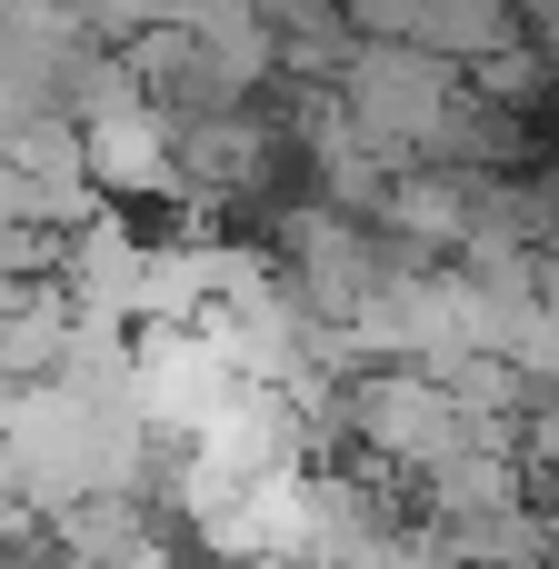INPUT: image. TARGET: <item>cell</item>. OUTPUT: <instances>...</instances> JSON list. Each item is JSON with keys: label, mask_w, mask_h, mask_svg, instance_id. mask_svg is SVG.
Returning <instances> with one entry per match:
<instances>
[{"label": "cell", "mask_w": 559, "mask_h": 569, "mask_svg": "<svg viewBox=\"0 0 559 569\" xmlns=\"http://www.w3.org/2000/svg\"><path fill=\"white\" fill-rule=\"evenodd\" d=\"M340 430H350L380 470H400V480H440L450 460L510 440V430L480 420L440 370H360V380L340 390Z\"/></svg>", "instance_id": "1"}, {"label": "cell", "mask_w": 559, "mask_h": 569, "mask_svg": "<svg viewBox=\"0 0 559 569\" xmlns=\"http://www.w3.org/2000/svg\"><path fill=\"white\" fill-rule=\"evenodd\" d=\"M350 569H460V560L440 550V530H430V520H420V530H400V520H390V530H380Z\"/></svg>", "instance_id": "4"}, {"label": "cell", "mask_w": 559, "mask_h": 569, "mask_svg": "<svg viewBox=\"0 0 559 569\" xmlns=\"http://www.w3.org/2000/svg\"><path fill=\"white\" fill-rule=\"evenodd\" d=\"M70 130H80V170H90L100 200L130 210V200H170L180 190V110H160L130 80V60L100 70V90L70 110Z\"/></svg>", "instance_id": "2"}, {"label": "cell", "mask_w": 559, "mask_h": 569, "mask_svg": "<svg viewBox=\"0 0 559 569\" xmlns=\"http://www.w3.org/2000/svg\"><path fill=\"white\" fill-rule=\"evenodd\" d=\"M240 569H300V560H240Z\"/></svg>", "instance_id": "7"}, {"label": "cell", "mask_w": 559, "mask_h": 569, "mask_svg": "<svg viewBox=\"0 0 559 569\" xmlns=\"http://www.w3.org/2000/svg\"><path fill=\"white\" fill-rule=\"evenodd\" d=\"M50 569H180V560H170V520L140 490H110V500H80L50 520Z\"/></svg>", "instance_id": "3"}, {"label": "cell", "mask_w": 559, "mask_h": 569, "mask_svg": "<svg viewBox=\"0 0 559 569\" xmlns=\"http://www.w3.org/2000/svg\"><path fill=\"white\" fill-rule=\"evenodd\" d=\"M559 380V260L540 270V350H530V390Z\"/></svg>", "instance_id": "5"}, {"label": "cell", "mask_w": 559, "mask_h": 569, "mask_svg": "<svg viewBox=\"0 0 559 569\" xmlns=\"http://www.w3.org/2000/svg\"><path fill=\"white\" fill-rule=\"evenodd\" d=\"M540 569H559V510L540 520Z\"/></svg>", "instance_id": "6"}]
</instances>
